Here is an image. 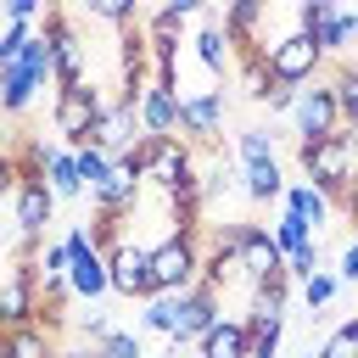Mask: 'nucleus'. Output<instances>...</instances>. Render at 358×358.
Wrapping results in <instances>:
<instances>
[{
	"label": "nucleus",
	"instance_id": "obj_2",
	"mask_svg": "<svg viewBox=\"0 0 358 358\" xmlns=\"http://www.w3.org/2000/svg\"><path fill=\"white\" fill-rule=\"evenodd\" d=\"M123 162H129L145 185H157L162 196H173V190H179V179L196 168V157H190V145H185L179 134H162V140H157V134H145Z\"/></svg>",
	"mask_w": 358,
	"mask_h": 358
},
{
	"label": "nucleus",
	"instance_id": "obj_33",
	"mask_svg": "<svg viewBox=\"0 0 358 358\" xmlns=\"http://www.w3.org/2000/svg\"><path fill=\"white\" fill-rule=\"evenodd\" d=\"M319 358H358V319H341V324L324 336Z\"/></svg>",
	"mask_w": 358,
	"mask_h": 358
},
{
	"label": "nucleus",
	"instance_id": "obj_28",
	"mask_svg": "<svg viewBox=\"0 0 358 358\" xmlns=\"http://www.w3.org/2000/svg\"><path fill=\"white\" fill-rule=\"evenodd\" d=\"M336 296H341V280H336V268H319L313 280H302V308H308V313H324Z\"/></svg>",
	"mask_w": 358,
	"mask_h": 358
},
{
	"label": "nucleus",
	"instance_id": "obj_10",
	"mask_svg": "<svg viewBox=\"0 0 358 358\" xmlns=\"http://www.w3.org/2000/svg\"><path fill=\"white\" fill-rule=\"evenodd\" d=\"M224 90H196V95H185V106H179V134H185V145L196 151V145H213L218 134H224Z\"/></svg>",
	"mask_w": 358,
	"mask_h": 358
},
{
	"label": "nucleus",
	"instance_id": "obj_20",
	"mask_svg": "<svg viewBox=\"0 0 358 358\" xmlns=\"http://www.w3.org/2000/svg\"><path fill=\"white\" fill-rule=\"evenodd\" d=\"M196 358H246V319H218L201 336Z\"/></svg>",
	"mask_w": 358,
	"mask_h": 358
},
{
	"label": "nucleus",
	"instance_id": "obj_23",
	"mask_svg": "<svg viewBox=\"0 0 358 358\" xmlns=\"http://www.w3.org/2000/svg\"><path fill=\"white\" fill-rule=\"evenodd\" d=\"M241 190H246V201H280V196H285V173H280V162L241 168Z\"/></svg>",
	"mask_w": 358,
	"mask_h": 358
},
{
	"label": "nucleus",
	"instance_id": "obj_9",
	"mask_svg": "<svg viewBox=\"0 0 358 358\" xmlns=\"http://www.w3.org/2000/svg\"><path fill=\"white\" fill-rule=\"evenodd\" d=\"M263 62H268L274 84H296V90H302V84H313V73L324 67V50H319V45H313V39L296 28V34H285V39H280V45H274Z\"/></svg>",
	"mask_w": 358,
	"mask_h": 358
},
{
	"label": "nucleus",
	"instance_id": "obj_42",
	"mask_svg": "<svg viewBox=\"0 0 358 358\" xmlns=\"http://www.w3.org/2000/svg\"><path fill=\"white\" fill-rule=\"evenodd\" d=\"M341 140H347V145H352V157H358V117H347V123H341Z\"/></svg>",
	"mask_w": 358,
	"mask_h": 358
},
{
	"label": "nucleus",
	"instance_id": "obj_32",
	"mask_svg": "<svg viewBox=\"0 0 358 358\" xmlns=\"http://www.w3.org/2000/svg\"><path fill=\"white\" fill-rule=\"evenodd\" d=\"M330 84H336V106H341V123H347V117H358V62H341Z\"/></svg>",
	"mask_w": 358,
	"mask_h": 358
},
{
	"label": "nucleus",
	"instance_id": "obj_36",
	"mask_svg": "<svg viewBox=\"0 0 358 358\" xmlns=\"http://www.w3.org/2000/svg\"><path fill=\"white\" fill-rule=\"evenodd\" d=\"M101 352H106V358H145V347H140L134 330H112V336L101 341Z\"/></svg>",
	"mask_w": 358,
	"mask_h": 358
},
{
	"label": "nucleus",
	"instance_id": "obj_12",
	"mask_svg": "<svg viewBox=\"0 0 358 358\" xmlns=\"http://www.w3.org/2000/svg\"><path fill=\"white\" fill-rule=\"evenodd\" d=\"M218 319H224V291L201 280V285H190V291L179 296V336H173V341H179V347H201V336H207Z\"/></svg>",
	"mask_w": 358,
	"mask_h": 358
},
{
	"label": "nucleus",
	"instance_id": "obj_43",
	"mask_svg": "<svg viewBox=\"0 0 358 358\" xmlns=\"http://www.w3.org/2000/svg\"><path fill=\"white\" fill-rule=\"evenodd\" d=\"M62 358H106L101 347H73V352H62Z\"/></svg>",
	"mask_w": 358,
	"mask_h": 358
},
{
	"label": "nucleus",
	"instance_id": "obj_40",
	"mask_svg": "<svg viewBox=\"0 0 358 358\" xmlns=\"http://www.w3.org/2000/svg\"><path fill=\"white\" fill-rule=\"evenodd\" d=\"M17 185H22V168H17V157H0V196H17Z\"/></svg>",
	"mask_w": 358,
	"mask_h": 358
},
{
	"label": "nucleus",
	"instance_id": "obj_13",
	"mask_svg": "<svg viewBox=\"0 0 358 358\" xmlns=\"http://www.w3.org/2000/svg\"><path fill=\"white\" fill-rule=\"evenodd\" d=\"M235 263H241V280H246V285H263V280L285 274V252L274 246V235H268L263 224H241V252H235Z\"/></svg>",
	"mask_w": 358,
	"mask_h": 358
},
{
	"label": "nucleus",
	"instance_id": "obj_4",
	"mask_svg": "<svg viewBox=\"0 0 358 358\" xmlns=\"http://www.w3.org/2000/svg\"><path fill=\"white\" fill-rule=\"evenodd\" d=\"M140 140H145V129H140V90H123L117 101H106V106H101L90 145H101L112 162H123Z\"/></svg>",
	"mask_w": 358,
	"mask_h": 358
},
{
	"label": "nucleus",
	"instance_id": "obj_24",
	"mask_svg": "<svg viewBox=\"0 0 358 358\" xmlns=\"http://www.w3.org/2000/svg\"><path fill=\"white\" fill-rule=\"evenodd\" d=\"M285 308H291V274L252 285V319H285Z\"/></svg>",
	"mask_w": 358,
	"mask_h": 358
},
{
	"label": "nucleus",
	"instance_id": "obj_38",
	"mask_svg": "<svg viewBox=\"0 0 358 358\" xmlns=\"http://www.w3.org/2000/svg\"><path fill=\"white\" fill-rule=\"evenodd\" d=\"M336 280H341V285H358V241H347V246H341V263H336Z\"/></svg>",
	"mask_w": 358,
	"mask_h": 358
},
{
	"label": "nucleus",
	"instance_id": "obj_15",
	"mask_svg": "<svg viewBox=\"0 0 358 358\" xmlns=\"http://www.w3.org/2000/svg\"><path fill=\"white\" fill-rule=\"evenodd\" d=\"M67 285H73V296H78V302H101V296L112 291V280H106V252H101V246H84V252H73Z\"/></svg>",
	"mask_w": 358,
	"mask_h": 358
},
{
	"label": "nucleus",
	"instance_id": "obj_16",
	"mask_svg": "<svg viewBox=\"0 0 358 358\" xmlns=\"http://www.w3.org/2000/svg\"><path fill=\"white\" fill-rule=\"evenodd\" d=\"M179 106H185V101H179V90L145 84V95H140V129H145V134H157V140H162V134H173V129H179Z\"/></svg>",
	"mask_w": 358,
	"mask_h": 358
},
{
	"label": "nucleus",
	"instance_id": "obj_44",
	"mask_svg": "<svg viewBox=\"0 0 358 358\" xmlns=\"http://www.w3.org/2000/svg\"><path fill=\"white\" fill-rule=\"evenodd\" d=\"M302 358H319V352H313V347H308V352H302Z\"/></svg>",
	"mask_w": 358,
	"mask_h": 358
},
{
	"label": "nucleus",
	"instance_id": "obj_18",
	"mask_svg": "<svg viewBox=\"0 0 358 358\" xmlns=\"http://www.w3.org/2000/svg\"><path fill=\"white\" fill-rule=\"evenodd\" d=\"M308 39H313V45L324 50V62H330V56H341V50H347V45L358 39V11L336 6V11H330V17H324V22L313 28V34H308Z\"/></svg>",
	"mask_w": 358,
	"mask_h": 358
},
{
	"label": "nucleus",
	"instance_id": "obj_37",
	"mask_svg": "<svg viewBox=\"0 0 358 358\" xmlns=\"http://www.w3.org/2000/svg\"><path fill=\"white\" fill-rule=\"evenodd\" d=\"M34 17H39V0H6V22L34 28Z\"/></svg>",
	"mask_w": 358,
	"mask_h": 358
},
{
	"label": "nucleus",
	"instance_id": "obj_7",
	"mask_svg": "<svg viewBox=\"0 0 358 358\" xmlns=\"http://www.w3.org/2000/svg\"><path fill=\"white\" fill-rule=\"evenodd\" d=\"M291 117H296V134H302V140H330V134H341L336 84H330V78H313V84H302V95H296Z\"/></svg>",
	"mask_w": 358,
	"mask_h": 358
},
{
	"label": "nucleus",
	"instance_id": "obj_41",
	"mask_svg": "<svg viewBox=\"0 0 358 358\" xmlns=\"http://www.w3.org/2000/svg\"><path fill=\"white\" fill-rule=\"evenodd\" d=\"M84 336H90V341L101 347V341L112 336V324H106V313H84Z\"/></svg>",
	"mask_w": 358,
	"mask_h": 358
},
{
	"label": "nucleus",
	"instance_id": "obj_5",
	"mask_svg": "<svg viewBox=\"0 0 358 358\" xmlns=\"http://www.w3.org/2000/svg\"><path fill=\"white\" fill-rule=\"evenodd\" d=\"M101 106H106V95H101L95 84H84V90H56V106H50V129L62 134V145H67V151H84V145H90Z\"/></svg>",
	"mask_w": 358,
	"mask_h": 358
},
{
	"label": "nucleus",
	"instance_id": "obj_25",
	"mask_svg": "<svg viewBox=\"0 0 358 358\" xmlns=\"http://www.w3.org/2000/svg\"><path fill=\"white\" fill-rule=\"evenodd\" d=\"M268 235H274V246H280L285 257H296V252H308V246L319 241V235H313V224H302V218H296V213H285V207H280V218H274V229H268Z\"/></svg>",
	"mask_w": 358,
	"mask_h": 358
},
{
	"label": "nucleus",
	"instance_id": "obj_39",
	"mask_svg": "<svg viewBox=\"0 0 358 358\" xmlns=\"http://www.w3.org/2000/svg\"><path fill=\"white\" fill-rule=\"evenodd\" d=\"M296 95H302V90H296V84H274V90H268V101H263V106H268V112H291V106H296Z\"/></svg>",
	"mask_w": 358,
	"mask_h": 358
},
{
	"label": "nucleus",
	"instance_id": "obj_30",
	"mask_svg": "<svg viewBox=\"0 0 358 358\" xmlns=\"http://www.w3.org/2000/svg\"><path fill=\"white\" fill-rule=\"evenodd\" d=\"M73 162H78V179H84V190L95 196L101 185H106V173H112V157L101 151V145H84V151H73Z\"/></svg>",
	"mask_w": 358,
	"mask_h": 358
},
{
	"label": "nucleus",
	"instance_id": "obj_11",
	"mask_svg": "<svg viewBox=\"0 0 358 358\" xmlns=\"http://www.w3.org/2000/svg\"><path fill=\"white\" fill-rule=\"evenodd\" d=\"M50 224H56V190H50L45 179H22V185H17V235H22L28 257H34V246L45 241Z\"/></svg>",
	"mask_w": 358,
	"mask_h": 358
},
{
	"label": "nucleus",
	"instance_id": "obj_6",
	"mask_svg": "<svg viewBox=\"0 0 358 358\" xmlns=\"http://www.w3.org/2000/svg\"><path fill=\"white\" fill-rule=\"evenodd\" d=\"M106 280H112V296H123V302H151L157 296V285H151V252L134 235H123L106 252Z\"/></svg>",
	"mask_w": 358,
	"mask_h": 358
},
{
	"label": "nucleus",
	"instance_id": "obj_8",
	"mask_svg": "<svg viewBox=\"0 0 358 358\" xmlns=\"http://www.w3.org/2000/svg\"><path fill=\"white\" fill-rule=\"evenodd\" d=\"M39 263L34 257H22L17 268H11V280L0 285V336L6 330H17V324H39Z\"/></svg>",
	"mask_w": 358,
	"mask_h": 358
},
{
	"label": "nucleus",
	"instance_id": "obj_26",
	"mask_svg": "<svg viewBox=\"0 0 358 358\" xmlns=\"http://www.w3.org/2000/svg\"><path fill=\"white\" fill-rule=\"evenodd\" d=\"M285 319H246V358H280Z\"/></svg>",
	"mask_w": 358,
	"mask_h": 358
},
{
	"label": "nucleus",
	"instance_id": "obj_34",
	"mask_svg": "<svg viewBox=\"0 0 358 358\" xmlns=\"http://www.w3.org/2000/svg\"><path fill=\"white\" fill-rule=\"evenodd\" d=\"M90 17H101L112 28H129V22H140V6L134 0H90Z\"/></svg>",
	"mask_w": 358,
	"mask_h": 358
},
{
	"label": "nucleus",
	"instance_id": "obj_21",
	"mask_svg": "<svg viewBox=\"0 0 358 358\" xmlns=\"http://www.w3.org/2000/svg\"><path fill=\"white\" fill-rule=\"evenodd\" d=\"M39 90H45V84H39V78H28L22 67H0V112H6V117L28 112Z\"/></svg>",
	"mask_w": 358,
	"mask_h": 358
},
{
	"label": "nucleus",
	"instance_id": "obj_3",
	"mask_svg": "<svg viewBox=\"0 0 358 358\" xmlns=\"http://www.w3.org/2000/svg\"><path fill=\"white\" fill-rule=\"evenodd\" d=\"M151 252V285H157V296H185L190 285H201V246H196V235H168V241H157V246H145Z\"/></svg>",
	"mask_w": 358,
	"mask_h": 358
},
{
	"label": "nucleus",
	"instance_id": "obj_35",
	"mask_svg": "<svg viewBox=\"0 0 358 358\" xmlns=\"http://www.w3.org/2000/svg\"><path fill=\"white\" fill-rule=\"evenodd\" d=\"M324 263H319V241L308 246V252H296V257H285V274H291V285H302V280H313Z\"/></svg>",
	"mask_w": 358,
	"mask_h": 358
},
{
	"label": "nucleus",
	"instance_id": "obj_1",
	"mask_svg": "<svg viewBox=\"0 0 358 358\" xmlns=\"http://www.w3.org/2000/svg\"><path fill=\"white\" fill-rule=\"evenodd\" d=\"M296 162H302V179H308L313 190H324L330 201H347V190L358 185V157H352V145H347L341 134H330V140H302V145H296Z\"/></svg>",
	"mask_w": 358,
	"mask_h": 358
},
{
	"label": "nucleus",
	"instance_id": "obj_31",
	"mask_svg": "<svg viewBox=\"0 0 358 358\" xmlns=\"http://www.w3.org/2000/svg\"><path fill=\"white\" fill-rule=\"evenodd\" d=\"M235 151H241V168H257V162H274V134H268V129H241V140H235Z\"/></svg>",
	"mask_w": 358,
	"mask_h": 358
},
{
	"label": "nucleus",
	"instance_id": "obj_29",
	"mask_svg": "<svg viewBox=\"0 0 358 358\" xmlns=\"http://www.w3.org/2000/svg\"><path fill=\"white\" fill-rule=\"evenodd\" d=\"M140 324L173 341V336H179V296H151V302H145V313H140Z\"/></svg>",
	"mask_w": 358,
	"mask_h": 358
},
{
	"label": "nucleus",
	"instance_id": "obj_19",
	"mask_svg": "<svg viewBox=\"0 0 358 358\" xmlns=\"http://www.w3.org/2000/svg\"><path fill=\"white\" fill-rule=\"evenodd\" d=\"M285 213H296L302 224H313V235H319V224H330V196L324 190H313L308 179H296V185H285Z\"/></svg>",
	"mask_w": 358,
	"mask_h": 358
},
{
	"label": "nucleus",
	"instance_id": "obj_14",
	"mask_svg": "<svg viewBox=\"0 0 358 358\" xmlns=\"http://www.w3.org/2000/svg\"><path fill=\"white\" fill-rule=\"evenodd\" d=\"M190 50H196V62L207 67V78H224V73L235 67V45H229V34H224V11H201V28H196Z\"/></svg>",
	"mask_w": 358,
	"mask_h": 358
},
{
	"label": "nucleus",
	"instance_id": "obj_22",
	"mask_svg": "<svg viewBox=\"0 0 358 358\" xmlns=\"http://www.w3.org/2000/svg\"><path fill=\"white\" fill-rule=\"evenodd\" d=\"M45 185L56 190V201H78V196H84V179H78V162H73V151H67V145H56V151H50V168H45Z\"/></svg>",
	"mask_w": 358,
	"mask_h": 358
},
{
	"label": "nucleus",
	"instance_id": "obj_27",
	"mask_svg": "<svg viewBox=\"0 0 358 358\" xmlns=\"http://www.w3.org/2000/svg\"><path fill=\"white\" fill-rule=\"evenodd\" d=\"M235 73H241V95H246V101H268L274 73H268L263 56H235Z\"/></svg>",
	"mask_w": 358,
	"mask_h": 358
},
{
	"label": "nucleus",
	"instance_id": "obj_17",
	"mask_svg": "<svg viewBox=\"0 0 358 358\" xmlns=\"http://www.w3.org/2000/svg\"><path fill=\"white\" fill-rule=\"evenodd\" d=\"M0 358H62L50 341V324H17L0 336Z\"/></svg>",
	"mask_w": 358,
	"mask_h": 358
}]
</instances>
